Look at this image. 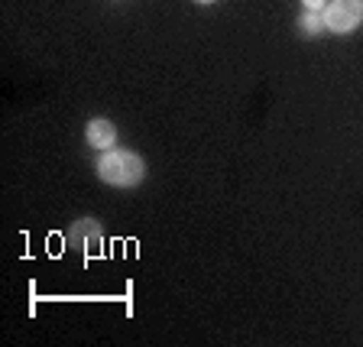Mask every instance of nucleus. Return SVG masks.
Returning <instances> with one entry per match:
<instances>
[{
  "label": "nucleus",
  "instance_id": "7",
  "mask_svg": "<svg viewBox=\"0 0 363 347\" xmlns=\"http://www.w3.org/2000/svg\"><path fill=\"white\" fill-rule=\"evenodd\" d=\"M198 4H214V0H198Z\"/></svg>",
  "mask_w": 363,
  "mask_h": 347
},
{
  "label": "nucleus",
  "instance_id": "2",
  "mask_svg": "<svg viewBox=\"0 0 363 347\" xmlns=\"http://www.w3.org/2000/svg\"><path fill=\"white\" fill-rule=\"evenodd\" d=\"M363 20V0H334L325 10V26L334 33H350Z\"/></svg>",
  "mask_w": 363,
  "mask_h": 347
},
{
  "label": "nucleus",
  "instance_id": "1",
  "mask_svg": "<svg viewBox=\"0 0 363 347\" xmlns=\"http://www.w3.org/2000/svg\"><path fill=\"white\" fill-rule=\"evenodd\" d=\"M101 179L107 182V185H117V189H127V185H140V179H143V159L136 156V153H127V150H117V153H107L104 159H101L98 166Z\"/></svg>",
  "mask_w": 363,
  "mask_h": 347
},
{
  "label": "nucleus",
  "instance_id": "3",
  "mask_svg": "<svg viewBox=\"0 0 363 347\" xmlns=\"http://www.w3.org/2000/svg\"><path fill=\"white\" fill-rule=\"evenodd\" d=\"M113 140H117V130L111 121H91L88 123V143L98 146V150H111Z\"/></svg>",
  "mask_w": 363,
  "mask_h": 347
},
{
  "label": "nucleus",
  "instance_id": "6",
  "mask_svg": "<svg viewBox=\"0 0 363 347\" xmlns=\"http://www.w3.org/2000/svg\"><path fill=\"white\" fill-rule=\"evenodd\" d=\"M302 4H305V7H308V10H318V7H321V4H325V0H302Z\"/></svg>",
  "mask_w": 363,
  "mask_h": 347
},
{
  "label": "nucleus",
  "instance_id": "4",
  "mask_svg": "<svg viewBox=\"0 0 363 347\" xmlns=\"http://www.w3.org/2000/svg\"><path fill=\"white\" fill-rule=\"evenodd\" d=\"M321 30H325V16L318 13V10H308V13L302 16V33L305 36H318Z\"/></svg>",
  "mask_w": 363,
  "mask_h": 347
},
{
  "label": "nucleus",
  "instance_id": "5",
  "mask_svg": "<svg viewBox=\"0 0 363 347\" xmlns=\"http://www.w3.org/2000/svg\"><path fill=\"white\" fill-rule=\"evenodd\" d=\"M98 234H101V227L94 224V221H82V224L72 227V241H78V243H82V241H94Z\"/></svg>",
  "mask_w": 363,
  "mask_h": 347
}]
</instances>
